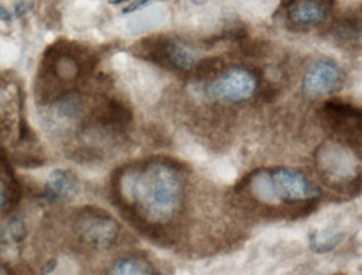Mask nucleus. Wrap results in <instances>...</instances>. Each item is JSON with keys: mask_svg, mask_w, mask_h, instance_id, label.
<instances>
[{"mask_svg": "<svg viewBox=\"0 0 362 275\" xmlns=\"http://www.w3.org/2000/svg\"><path fill=\"white\" fill-rule=\"evenodd\" d=\"M67 236L76 251L99 254L117 245L122 234L119 222L105 209L82 206L67 218Z\"/></svg>", "mask_w": 362, "mask_h": 275, "instance_id": "obj_3", "label": "nucleus"}, {"mask_svg": "<svg viewBox=\"0 0 362 275\" xmlns=\"http://www.w3.org/2000/svg\"><path fill=\"white\" fill-rule=\"evenodd\" d=\"M243 186L255 200L268 205L310 204L320 198V190L304 173L285 167L254 171Z\"/></svg>", "mask_w": 362, "mask_h": 275, "instance_id": "obj_2", "label": "nucleus"}, {"mask_svg": "<svg viewBox=\"0 0 362 275\" xmlns=\"http://www.w3.org/2000/svg\"><path fill=\"white\" fill-rule=\"evenodd\" d=\"M334 0H284L283 7L288 21L293 26H317L327 18Z\"/></svg>", "mask_w": 362, "mask_h": 275, "instance_id": "obj_9", "label": "nucleus"}, {"mask_svg": "<svg viewBox=\"0 0 362 275\" xmlns=\"http://www.w3.org/2000/svg\"><path fill=\"white\" fill-rule=\"evenodd\" d=\"M79 190V179L73 170L56 169L50 173L44 185L42 199L50 204H64L73 201Z\"/></svg>", "mask_w": 362, "mask_h": 275, "instance_id": "obj_11", "label": "nucleus"}, {"mask_svg": "<svg viewBox=\"0 0 362 275\" xmlns=\"http://www.w3.org/2000/svg\"><path fill=\"white\" fill-rule=\"evenodd\" d=\"M344 239V234L334 228H323L313 232L310 236V249L315 253L323 254L334 250Z\"/></svg>", "mask_w": 362, "mask_h": 275, "instance_id": "obj_13", "label": "nucleus"}, {"mask_svg": "<svg viewBox=\"0 0 362 275\" xmlns=\"http://www.w3.org/2000/svg\"><path fill=\"white\" fill-rule=\"evenodd\" d=\"M139 52L145 58L173 71L188 73L198 64V54L189 44L158 37L141 42Z\"/></svg>", "mask_w": 362, "mask_h": 275, "instance_id": "obj_4", "label": "nucleus"}, {"mask_svg": "<svg viewBox=\"0 0 362 275\" xmlns=\"http://www.w3.org/2000/svg\"><path fill=\"white\" fill-rule=\"evenodd\" d=\"M319 164L322 172L332 183L349 184L359 177V166L342 148H324L320 153Z\"/></svg>", "mask_w": 362, "mask_h": 275, "instance_id": "obj_8", "label": "nucleus"}, {"mask_svg": "<svg viewBox=\"0 0 362 275\" xmlns=\"http://www.w3.org/2000/svg\"><path fill=\"white\" fill-rule=\"evenodd\" d=\"M194 4H198V5H201V4L204 3L205 0H192Z\"/></svg>", "mask_w": 362, "mask_h": 275, "instance_id": "obj_21", "label": "nucleus"}, {"mask_svg": "<svg viewBox=\"0 0 362 275\" xmlns=\"http://www.w3.org/2000/svg\"><path fill=\"white\" fill-rule=\"evenodd\" d=\"M258 88V78L253 71L243 67H233L211 86L213 94L220 100L241 103L253 96Z\"/></svg>", "mask_w": 362, "mask_h": 275, "instance_id": "obj_6", "label": "nucleus"}, {"mask_svg": "<svg viewBox=\"0 0 362 275\" xmlns=\"http://www.w3.org/2000/svg\"><path fill=\"white\" fill-rule=\"evenodd\" d=\"M334 35L337 37L342 40V41H347V40L351 39L355 40V37H360V23L359 21L351 20H342L336 26V30H334Z\"/></svg>", "mask_w": 362, "mask_h": 275, "instance_id": "obj_15", "label": "nucleus"}, {"mask_svg": "<svg viewBox=\"0 0 362 275\" xmlns=\"http://www.w3.org/2000/svg\"><path fill=\"white\" fill-rule=\"evenodd\" d=\"M0 275H20L18 269L12 266L11 262L4 259L3 255L0 253Z\"/></svg>", "mask_w": 362, "mask_h": 275, "instance_id": "obj_16", "label": "nucleus"}, {"mask_svg": "<svg viewBox=\"0 0 362 275\" xmlns=\"http://www.w3.org/2000/svg\"><path fill=\"white\" fill-rule=\"evenodd\" d=\"M158 1V0H135L134 3L129 5L126 9L124 10V13H132V12L137 11V10L141 9L145 6L149 5V4Z\"/></svg>", "mask_w": 362, "mask_h": 275, "instance_id": "obj_17", "label": "nucleus"}, {"mask_svg": "<svg viewBox=\"0 0 362 275\" xmlns=\"http://www.w3.org/2000/svg\"><path fill=\"white\" fill-rule=\"evenodd\" d=\"M28 234L26 221L20 215H12L11 219L0 230V243L6 245H18L24 242Z\"/></svg>", "mask_w": 362, "mask_h": 275, "instance_id": "obj_14", "label": "nucleus"}, {"mask_svg": "<svg viewBox=\"0 0 362 275\" xmlns=\"http://www.w3.org/2000/svg\"><path fill=\"white\" fill-rule=\"evenodd\" d=\"M23 186L9 158L0 149V220L11 217L20 206Z\"/></svg>", "mask_w": 362, "mask_h": 275, "instance_id": "obj_10", "label": "nucleus"}, {"mask_svg": "<svg viewBox=\"0 0 362 275\" xmlns=\"http://www.w3.org/2000/svg\"><path fill=\"white\" fill-rule=\"evenodd\" d=\"M10 20H11V14L9 13L8 10H6L5 8L0 6V21L7 22V21Z\"/></svg>", "mask_w": 362, "mask_h": 275, "instance_id": "obj_18", "label": "nucleus"}, {"mask_svg": "<svg viewBox=\"0 0 362 275\" xmlns=\"http://www.w3.org/2000/svg\"><path fill=\"white\" fill-rule=\"evenodd\" d=\"M152 264L141 256L126 255L112 260L100 275H153Z\"/></svg>", "mask_w": 362, "mask_h": 275, "instance_id": "obj_12", "label": "nucleus"}, {"mask_svg": "<svg viewBox=\"0 0 362 275\" xmlns=\"http://www.w3.org/2000/svg\"><path fill=\"white\" fill-rule=\"evenodd\" d=\"M324 122L334 132L349 141H359L361 131V112L355 105L342 100H329L321 109Z\"/></svg>", "mask_w": 362, "mask_h": 275, "instance_id": "obj_7", "label": "nucleus"}, {"mask_svg": "<svg viewBox=\"0 0 362 275\" xmlns=\"http://www.w3.org/2000/svg\"><path fill=\"white\" fill-rule=\"evenodd\" d=\"M344 83V71L332 60L320 59L305 74L303 93L308 98H321L339 92Z\"/></svg>", "mask_w": 362, "mask_h": 275, "instance_id": "obj_5", "label": "nucleus"}, {"mask_svg": "<svg viewBox=\"0 0 362 275\" xmlns=\"http://www.w3.org/2000/svg\"><path fill=\"white\" fill-rule=\"evenodd\" d=\"M127 1H129V0H107V3L113 6L122 5V4L127 3Z\"/></svg>", "mask_w": 362, "mask_h": 275, "instance_id": "obj_19", "label": "nucleus"}, {"mask_svg": "<svg viewBox=\"0 0 362 275\" xmlns=\"http://www.w3.org/2000/svg\"><path fill=\"white\" fill-rule=\"evenodd\" d=\"M5 132H6L5 124H1V120H0V136H3V134Z\"/></svg>", "mask_w": 362, "mask_h": 275, "instance_id": "obj_20", "label": "nucleus"}, {"mask_svg": "<svg viewBox=\"0 0 362 275\" xmlns=\"http://www.w3.org/2000/svg\"><path fill=\"white\" fill-rule=\"evenodd\" d=\"M184 177L179 167L165 160H150L118 169L110 182L114 204L133 223L156 226L170 223L181 213Z\"/></svg>", "mask_w": 362, "mask_h": 275, "instance_id": "obj_1", "label": "nucleus"}]
</instances>
